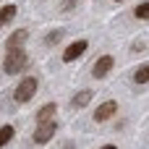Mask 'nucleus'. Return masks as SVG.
Listing matches in <instances>:
<instances>
[{
	"label": "nucleus",
	"instance_id": "5",
	"mask_svg": "<svg viewBox=\"0 0 149 149\" xmlns=\"http://www.w3.org/2000/svg\"><path fill=\"white\" fill-rule=\"evenodd\" d=\"M115 65V60H113V55H102L94 65H92V76L94 79H105L107 73H110V68Z\"/></svg>",
	"mask_w": 149,
	"mask_h": 149
},
{
	"label": "nucleus",
	"instance_id": "12",
	"mask_svg": "<svg viewBox=\"0 0 149 149\" xmlns=\"http://www.w3.org/2000/svg\"><path fill=\"white\" fill-rule=\"evenodd\" d=\"M13 136H16V128H13V126H3V128H0V149L5 147Z\"/></svg>",
	"mask_w": 149,
	"mask_h": 149
},
{
	"label": "nucleus",
	"instance_id": "3",
	"mask_svg": "<svg viewBox=\"0 0 149 149\" xmlns=\"http://www.w3.org/2000/svg\"><path fill=\"white\" fill-rule=\"evenodd\" d=\"M55 131H58V123H55V120L39 123V128L34 131V144H47V141L55 136Z\"/></svg>",
	"mask_w": 149,
	"mask_h": 149
},
{
	"label": "nucleus",
	"instance_id": "4",
	"mask_svg": "<svg viewBox=\"0 0 149 149\" xmlns=\"http://www.w3.org/2000/svg\"><path fill=\"white\" fill-rule=\"evenodd\" d=\"M86 47H89L86 39H76V42H71V47L63 50V63H71V60H76V58H81V55L86 52Z\"/></svg>",
	"mask_w": 149,
	"mask_h": 149
},
{
	"label": "nucleus",
	"instance_id": "10",
	"mask_svg": "<svg viewBox=\"0 0 149 149\" xmlns=\"http://www.w3.org/2000/svg\"><path fill=\"white\" fill-rule=\"evenodd\" d=\"M13 18H16V5H13V3L3 5V8H0V26H8Z\"/></svg>",
	"mask_w": 149,
	"mask_h": 149
},
{
	"label": "nucleus",
	"instance_id": "9",
	"mask_svg": "<svg viewBox=\"0 0 149 149\" xmlns=\"http://www.w3.org/2000/svg\"><path fill=\"white\" fill-rule=\"evenodd\" d=\"M92 97H94V89H84V92H79V94L71 100V105H73V107H84V105L92 102Z\"/></svg>",
	"mask_w": 149,
	"mask_h": 149
},
{
	"label": "nucleus",
	"instance_id": "2",
	"mask_svg": "<svg viewBox=\"0 0 149 149\" xmlns=\"http://www.w3.org/2000/svg\"><path fill=\"white\" fill-rule=\"evenodd\" d=\"M37 86H39V81H37L34 76L21 79L18 86H16V92H13V100H16V102H29V100L37 94Z\"/></svg>",
	"mask_w": 149,
	"mask_h": 149
},
{
	"label": "nucleus",
	"instance_id": "6",
	"mask_svg": "<svg viewBox=\"0 0 149 149\" xmlns=\"http://www.w3.org/2000/svg\"><path fill=\"white\" fill-rule=\"evenodd\" d=\"M115 110H118V102H115V100H107V102H102V105L94 110V120H97V123H105L107 118L115 115Z\"/></svg>",
	"mask_w": 149,
	"mask_h": 149
},
{
	"label": "nucleus",
	"instance_id": "7",
	"mask_svg": "<svg viewBox=\"0 0 149 149\" xmlns=\"http://www.w3.org/2000/svg\"><path fill=\"white\" fill-rule=\"evenodd\" d=\"M26 37H29V31H26V29H18V31H13V34L5 39V50H16V47H21V45L26 42Z\"/></svg>",
	"mask_w": 149,
	"mask_h": 149
},
{
	"label": "nucleus",
	"instance_id": "15",
	"mask_svg": "<svg viewBox=\"0 0 149 149\" xmlns=\"http://www.w3.org/2000/svg\"><path fill=\"white\" fill-rule=\"evenodd\" d=\"M73 5H76V0H65V3H63V10H71Z\"/></svg>",
	"mask_w": 149,
	"mask_h": 149
},
{
	"label": "nucleus",
	"instance_id": "11",
	"mask_svg": "<svg viewBox=\"0 0 149 149\" xmlns=\"http://www.w3.org/2000/svg\"><path fill=\"white\" fill-rule=\"evenodd\" d=\"M134 84H149V63L139 65L134 71Z\"/></svg>",
	"mask_w": 149,
	"mask_h": 149
},
{
	"label": "nucleus",
	"instance_id": "8",
	"mask_svg": "<svg viewBox=\"0 0 149 149\" xmlns=\"http://www.w3.org/2000/svg\"><path fill=\"white\" fill-rule=\"evenodd\" d=\"M55 110H58V105H55V102H47V105H42V107L37 110V123L52 120V118H55Z\"/></svg>",
	"mask_w": 149,
	"mask_h": 149
},
{
	"label": "nucleus",
	"instance_id": "1",
	"mask_svg": "<svg viewBox=\"0 0 149 149\" xmlns=\"http://www.w3.org/2000/svg\"><path fill=\"white\" fill-rule=\"evenodd\" d=\"M26 63H29V58H26V50H24V47H16V50H5L3 71H5L8 76H13V73H21V71L26 68Z\"/></svg>",
	"mask_w": 149,
	"mask_h": 149
},
{
	"label": "nucleus",
	"instance_id": "16",
	"mask_svg": "<svg viewBox=\"0 0 149 149\" xmlns=\"http://www.w3.org/2000/svg\"><path fill=\"white\" fill-rule=\"evenodd\" d=\"M100 149H118L115 144H105V147H100Z\"/></svg>",
	"mask_w": 149,
	"mask_h": 149
},
{
	"label": "nucleus",
	"instance_id": "13",
	"mask_svg": "<svg viewBox=\"0 0 149 149\" xmlns=\"http://www.w3.org/2000/svg\"><path fill=\"white\" fill-rule=\"evenodd\" d=\"M60 39H63V31H60V29H55V31H50V34L45 37V45H47V47H52V45H58Z\"/></svg>",
	"mask_w": 149,
	"mask_h": 149
},
{
	"label": "nucleus",
	"instance_id": "14",
	"mask_svg": "<svg viewBox=\"0 0 149 149\" xmlns=\"http://www.w3.org/2000/svg\"><path fill=\"white\" fill-rule=\"evenodd\" d=\"M134 16H136V18H149V0H147V3H139V5H136Z\"/></svg>",
	"mask_w": 149,
	"mask_h": 149
}]
</instances>
